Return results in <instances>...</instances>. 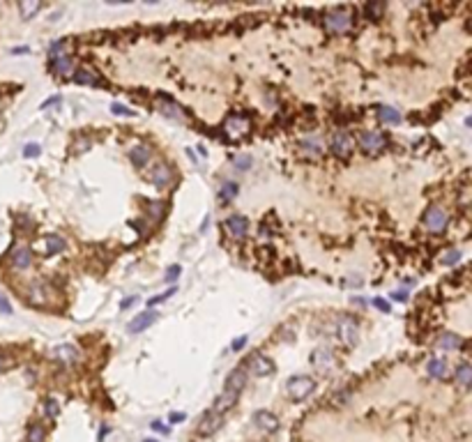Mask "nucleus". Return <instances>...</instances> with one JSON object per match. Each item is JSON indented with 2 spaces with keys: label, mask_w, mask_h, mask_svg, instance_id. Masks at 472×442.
<instances>
[{
  "label": "nucleus",
  "mask_w": 472,
  "mask_h": 442,
  "mask_svg": "<svg viewBox=\"0 0 472 442\" xmlns=\"http://www.w3.org/2000/svg\"><path fill=\"white\" fill-rule=\"evenodd\" d=\"M162 113L168 118H180L182 120V108L175 106V104H162Z\"/></svg>",
  "instance_id": "2f4dec72"
},
{
  "label": "nucleus",
  "mask_w": 472,
  "mask_h": 442,
  "mask_svg": "<svg viewBox=\"0 0 472 442\" xmlns=\"http://www.w3.org/2000/svg\"><path fill=\"white\" fill-rule=\"evenodd\" d=\"M454 380H456V383H459L463 389L470 387V383H472V369H470V364H468V362H463V364L456 369Z\"/></svg>",
  "instance_id": "5701e85b"
},
{
  "label": "nucleus",
  "mask_w": 472,
  "mask_h": 442,
  "mask_svg": "<svg viewBox=\"0 0 472 442\" xmlns=\"http://www.w3.org/2000/svg\"><path fill=\"white\" fill-rule=\"evenodd\" d=\"M251 422L256 424V429H260L263 433H276L279 431V419L276 415H272L269 410H256Z\"/></svg>",
  "instance_id": "6e6552de"
},
{
  "label": "nucleus",
  "mask_w": 472,
  "mask_h": 442,
  "mask_svg": "<svg viewBox=\"0 0 472 442\" xmlns=\"http://www.w3.org/2000/svg\"><path fill=\"white\" fill-rule=\"evenodd\" d=\"M44 436H46V431L42 424H32L28 429V442H44Z\"/></svg>",
  "instance_id": "c756f323"
},
{
  "label": "nucleus",
  "mask_w": 472,
  "mask_h": 442,
  "mask_svg": "<svg viewBox=\"0 0 472 442\" xmlns=\"http://www.w3.org/2000/svg\"><path fill=\"white\" fill-rule=\"evenodd\" d=\"M249 364H251V373L258 376V378H265L274 371V362H272L269 357H265V355H260V353L253 355V357L249 359Z\"/></svg>",
  "instance_id": "4468645a"
},
{
  "label": "nucleus",
  "mask_w": 472,
  "mask_h": 442,
  "mask_svg": "<svg viewBox=\"0 0 472 442\" xmlns=\"http://www.w3.org/2000/svg\"><path fill=\"white\" fill-rule=\"evenodd\" d=\"M226 230H228L231 237L242 239L246 235V230H249V221H246V217H242V215H231L226 219Z\"/></svg>",
  "instance_id": "f8f14e48"
},
{
  "label": "nucleus",
  "mask_w": 472,
  "mask_h": 442,
  "mask_svg": "<svg viewBox=\"0 0 472 442\" xmlns=\"http://www.w3.org/2000/svg\"><path fill=\"white\" fill-rule=\"evenodd\" d=\"M148 210H150V217H152V219H159V217H162V203H155V201H152V203L148 205Z\"/></svg>",
  "instance_id": "58836bf2"
},
{
  "label": "nucleus",
  "mask_w": 472,
  "mask_h": 442,
  "mask_svg": "<svg viewBox=\"0 0 472 442\" xmlns=\"http://www.w3.org/2000/svg\"><path fill=\"white\" fill-rule=\"evenodd\" d=\"M233 164H235V168H239V171H246V168L251 166V157L239 155V157H235V159H233Z\"/></svg>",
  "instance_id": "c9c22d12"
},
{
  "label": "nucleus",
  "mask_w": 472,
  "mask_h": 442,
  "mask_svg": "<svg viewBox=\"0 0 472 442\" xmlns=\"http://www.w3.org/2000/svg\"><path fill=\"white\" fill-rule=\"evenodd\" d=\"M299 148H302V152H304L309 159H318V157H323V152H325L323 143L316 141V138H306V141H302Z\"/></svg>",
  "instance_id": "412c9836"
},
{
  "label": "nucleus",
  "mask_w": 472,
  "mask_h": 442,
  "mask_svg": "<svg viewBox=\"0 0 472 442\" xmlns=\"http://www.w3.org/2000/svg\"><path fill=\"white\" fill-rule=\"evenodd\" d=\"M336 334H339V339H341L343 346H355V343H357L359 327H357V323H355L353 318L343 316V318L336 320Z\"/></svg>",
  "instance_id": "39448f33"
},
{
  "label": "nucleus",
  "mask_w": 472,
  "mask_h": 442,
  "mask_svg": "<svg viewBox=\"0 0 472 442\" xmlns=\"http://www.w3.org/2000/svg\"><path fill=\"white\" fill-rule=\"evenodd\" d=\"M244 343H246V336H239V339H235V341H233V350H239V348H244Z\"/></svg>",
  "instance_id": "a18cd8bd"
},
{
  "label": "nucleus",
  "mask_w": 472,
  "mask_h": 442,
  "mask_svg": "<svg viewBox=\"0 0 472 442\" xmlns=\"http://www.w3.org/2000/svg\"><path fill=\"white\" fill-rule=\"evenodd\" d=\"M157 320V311H143V313H138L136 318H134L132 323L127 325V332L129 334H138V332H145V329L150 327V325Z\"/></svg>",
  "instance_id": "ddd939ff"
},
{
  "label": "nucleus",
  "mask_w": 472,
  "mask_h": 442,
  "mask_svg": "<svg viewBox=\"0 0 472 442\" xmlns=\"http://www.w3.org/2000/svg\"><path fill=\"white\" fill-rule=\"evenodd\" d=\"M12 265L16 269H25L32 265V251L25 249V246H16L12 251Z\"/></svg>",
  "instance_id": "f3484780"
},
{
  "label": "nucleus",
  "mask_w": 472,
  "mask_h": 442,
  "mask_svg": "<svg viewBox=\"0 0 472 442\" xmlns=\"http://www.w3.org/2000/svg\"><path fill=\"white\" fill-rule=\"evenodd\" d=\"M44 413H46V417H51V419H55L58 417V413H60V408H58V403H55L53 399H48L46 403H44Z\"/></svg>",
  "instance_id": "473e14b6"
},
{
  "label": "nucleus",
  "mask_w": 472,
  "mask_h": 442,
  "mask_svg": "<svg viewBox=\"0 0 472 442\" xmlns=\"http://www.w3.org/2000/svg\"><path fill=\"white\" fill-rule=\"evenodd\" d=\"M150 157H152V150H150L148 145H134V148L129 150V159H132V164L138 168H143L145 164L150 162Z\"/></svg>",
  "instance_id": "a211bd4d"
},
{
  "label": "nucleus",
  "mask_w": 472,
  "mask_h": 442,
  "mask_svg": "<svg viewBox=\"0 0 472 442\" xmlns=\"http://www.w3.org/2000/svg\"><path fill=\"white\" fill-rule=\"evenodd\" d=\"M237 399H239V394H233V392H222V394L215 399V406H212V410H215L217 415L228 413V410H231V408L237 403Z\"/></svg>",
  "instance_id": "dca6fc26"
},
{
  "label": "nucleus",
  "mask_w": 472,
  "mask_h": 442,
  "mask_svg": "<svg viewBox=\"0 0 472 442\" xmlns=\"http://www.w3.org/2000/svg\"><path fill=\"white\" fill-rule=\"evenodd\" d=\"M2 366H5V357H0V369H2Z\"/></svg>",
  "instance_id": "3c124183"
},
{
  "label": "nucleus",
  "mask_w": 472,
  "mask_h": 442,
  "mask_svg": "<svg viewBox=\"0 0 472 442\" xmlns=\"http://www.w3.org/2000/svg\"><path fill=\"white\" fill-rule=\"evenodd\" d=\"M111 111H113L115 115H127V118H134V115H136V113H134V111H132V108L122 106V104H118V102H115V104H111Z\"/></svg>",
  "instance_id": "72a5a7b5"
},
{
  "label": "nucleus",
  "mask_w": 472,
  "mask_h": 442,
  "mask_svg": "<svg viewBox=\"0 0 472 442\" xmlns=\"http://www.w3.org/2000/svg\"><path fill=\"white\" fill-rule=\"evenodd\" d=\"M329 148H332V152H334L339 159H348V157H350V152H353V141H350V136H348V134L336 132L334 136H332Z\"/></svg>",
  "instance_id": "9d476101"
},
{
  "label": "nucleus",
  "mask_w": 472,
  "mask_h": 442,
  "mask_svg": "<svg viewBox=\"0 0 472 442\" xmlns=\"http://www.w3.org/2000/svg\"><path fill=\"white\" fill-rule=\"evenodd\" d=\"M150 426H152V431H157V433H168V429H166V426H162V422H152Z\"/></svg>",
  "instance_id": "c03bdc74"
},
{
  "label": "nucleus",
  "mask_w": 472,
  "mask_h": 442,
  "mask_svg": "<svg viewBox=\"0 0 472 442\" xmlns=\"http://www.w3.org/2000/svg\"><path fill=\"white\" fill-rule=\"evenodd\" d=\"M67 249V242L60 235H48L46 237V253L48 256H55V253H62Z\"/></svg>",
  "instance_id": "a878e982"
},
{
  "label": "nucleus",
  "mask_w": 472,
  "mask_h": 442,
  "mask_svg": "<svg viewBox=\"0 0 472 442\" xmlns=\"http://www.w3.org/2000/svg\"><path fill=\"white\" fill-rule=\"evenodd\" d=\"M426 373H429L431 378H436V380H445L447 378V362L440 357H433L426 362Z\"/></svg>",
  "instance_id": "6ab92c4d"
},
{
  "label": "nucleus",
  "mask_w": 472,
  "mask_h": 442,
  "mask_svg": "<svg viewBox=\"0 0 472 442\" xmlns=\"http://www.w3.org/2000/svg\"><path fill=\"white\" fill-rule=\"evenodd\" d=\"M132 304H134V297L125 299V302H122V309H127V306H132Z\"/></svg>",
  "instance_id": "8fccbe9b"
},
{
  "label": "nucleus",
  "mask_w": 472,
  "mask_h": 442,
  "mask_svg": "<svg viewBox=\"0 0 472 442\" xmlns=\"http://www.w3.org/2000/svg\"><path fill=\"white\" fill-rule=\"evenodd\" d=\"M143 442H157V440H152V438H148V440H143Z\"/></svg>",
  "instance_id": "603ef678"
},
{
  "label": "nucleus",
  "mask_w": 472,
  "mask_h": 442,
  "mask_svg": "<svg viewBox=\"0 0 472 442\" xmlns=\"http://www.w3.org/2000/svg\"><path fill=\"white\" fill-rule=\"evenodd\" d=\"M28 302L32 306H46L48 302V290L44 286H39V283H35V286L28 288Z\"/></svg>",
  "instance_id": "aec40b11"
},
{
  "label": "nucleus",
  "mask_w": 472,
  "mask_h": 442,
  "mask_svg": "<svg viewBox=\"0 0 472 442\" xmlns=\"http://www.w3.org/2000/svg\"><path fill=\"white\" fill-rule=\"evenodd\" d=\"M392 299H394V302H406L408 293L406 290H394V293H392Z\"/></svg>",
  "instance_id": "a19ab883"
},
{
  "label": "nucleus",
  "mask_w": 472,
  "mask_h": 442,
  "mask_svg": "<svg viewBox=\"0 0 472 442\" xmlns=\"http://www.w3.org/2000/svg\"><path fill=\"white\" fill-rule=\"evenodd\" d=\"M251 129V122L246 115H231V118L224 122V134L226 136H231L233 141H237V138H242L246 132Z\"/></svg>",
  "instance_id": "423d86ee"
},
{
  "label": "nucleus",
  "mask_w": 472,
  "mask_h": 442,
  "mask_svg": "<svg viewBox=\"0 0 472 442\" xmlns=\"http://www.w3.org/2000/svg\"><path fill=\"white\" fill-rule=\"evenodd\" d=\"M0 311H2V313H12V304H9L2 295H0Z\"/></svg>",
  "instance_id": "79ce46f5"
},
{
  "label": "nucleus",
  "mask_w": 472,
  "mask_h": 442,
  "mask_svg": "<svg viewBox=\"0 0 472 442\" xmlns=\"http://www.w3.org/2000/svg\"><path fill=\"white\" fill-rule=\"evenodd\" d=\"M383 9H385L383 2H369V5L364 7V12H366V16H369V18H380Z\"/></svg>",
  "instance_id": "7c9ffc66"
},
{
  "label": "nucleus",
  "mask_w": 472,
  "mask_h": 442,
  "mask_svg": "<svg viewBox=\"0 0 472 442\" xmlns=\"http://www.w3.org/2000/svg\"><path fill=\"white\" fill-rule=\"evenodd\" d=\"M373 304H376L380 311H385V313H389V304H387V302H385V299H380V297H378L376 302H373Z\"/></svg>",
  "instance_id": "37998d69"
},
{
  "label": "nucleus",
  "mask_w": 472,
  "mask_h": 442,
  "mask_svg": "<svg viewBox=\"0 0 472 442\" xmlns=\"http://www.w3.org/2000/svg\"><path fill=\"white\" fill-rule=\"evenodd\" d=\"M246 385V364H239L231 371V376L226 378V389L224 392H233V394H242V389Z\"/></svg>",
  "instance_id": "1a4fd4ad"
},
{
  "label": "nucleus",
  "mask_w": 472,
  "mask_h": 442,
  "mask_svg": "<svg viewBox=\"0 0 472 442\" xmlns=\"http://www.w3.org/2000/svg\"><path fill=\"white\" fill-rule=\"evenodd\" d=\"M39 7H42V5H39L37 0H32V2L23 0V2L18 5V9H21V16H23V18H30V16H35V14L39 12Z\"/></svg>",
  "instance_id": "cd10ccee"
},
{
  "label": "nucleus",
  "mask_w": 472,
  "mask_h": 442,
  "mask_svg": "<svg viewBox=\"0 0 472 442\" xmlns=\"http://www.w3.org/2000/svg\"><path fill=\"white\" fill-rule=\"evenodd\" d=\"M171 422H185V415L182 413H171Z\"/></svg>",
  "instance_id": "de8ad7c7"
},
{
  "label": "nucleus",
  "mask_w": 472,
  "mask_h": 442,
  "mask_svg": "<svg viewBox=\"0 0 472 442\" xmlns=\"http://www.w3.org/2000/svg\"><path fill=\"white\" fill-rule=\"evenodd\" d=\"M39 152H42V150H39V145H37V143H28V145H25V150H23V157L32 159V157H39Z\"/></svg>",
  "instance_id": "e433bc0d"
},
{
  "label": "nucleus",
  "mask_w": 472,
  "mask_h": 442,
  "mask_svg": "<svg viewBox=\"0 0 472 442\" xmlns=\"http://www.w3.org/2000/svg\"><path fill=\"white\" fill-rule=\"evenodd\" d=\"M171 295H175V288H168V290H166L164 295H159V297H152V299H150V304L155 306V304H159V302H166V299L171 297Z\"/></svg>",
  "instance_id": "ea45409f"
},
{
  "label": "nucleus",
  "mask_w": 472,
  "mask_h": 442,
  "mask_svg": "<svg viewBox=\"0 0 472 442\" xmlns=\"http://www.w3.org/2000/svg\"><path fill=\"white\" fill-rule=\"evenodd\" d=\"M378 120L387 122V125H396V122H401V113L394 106H380L378 108Z\"/></svg>",
  "instance_id": "393cba45"
},
{
  "label": "nucleus",
  "mask_w": 472,
  "mask_h": 442,
  "mask_svg": "<svg viewBox=\"0 0 472 442\" xmlns=\"http://www.w3.org/2000/svg\"><path fill=\"white\" fill-rule=\"evenodd\" d=\"M145 178H148L155 187H168L171 185V180H173V173H171V168H168L166 164H155V166L148 171Z\"/></svg>",
  "instance_id": "9b49d317"
},
{
  "label": "nucleus",
  "mask_w": 472,
  "mask_h": 442,
  "mask_svg": "<svg viewBox=\"0 0 472 442\" xmlns=\"http://www.w3.org/2000/svg\"><path fill=\"white\" fill-rule=\"evenodd\" d=\"M55 355H58V357L60 359H62V362H67V364H72V362H74V359H76V348H74V346H60L58 348V350H55Z\"/></svg>",
  "instance_id": "c85d7f7f"
},
{
  "label": "nucleus",
  "mask_w": 472,
  "mask_h": 442,
  "mask_svg": "<svg viewBox=\"0 0 472 442\" xmlns=\"http://www.w3.org/2000/svg\"><path fill=\"white\" fill-rule=\"evenodd\" d=\"M30 48L28 46H16V48H12V53H28Z\"/></svg>",
  "instance_id": "09e8293b"
},
{
  "label": "nucleus",
  "mask_w": 472,
  "mask_h": 442,
  "mask_svg": "<svg viewBox=\"0 0 472 442\" xmlns=\"http://www.w3.org/2000/svg\"><path fill=\"white\" fill-rule=\"evenodd\" d=\"M350 25H353V16H350L348 9H343V7H332V9H327V14H325V28H327L329 32L341 35V32H348Z\"/></svg>",
  "instance_id": "f257e3e1"
},
{
  "label": "nucleus",
  "mask_w": 472,
  "mask_h": 442,
  "mask_svg": "<svg viewBox=\"0 0 472 442\" xmlns=\"http://www.w3.org/2000/svg\"><path fill=\"white\" fill-rule=\"evenodd\" d=\"M235 196H237V185H235V182H224L222 189H219V201H222V205L233 203Z\"/></svg>",
  "instance_id": "bb28decb"
},
{
  "label": "nucleus",
  "mask_w": 472,
  "mask_h": 442,
  "mask_svg": "<svg viewBox=\"0 0 472 442\" xmlns=\"http://www.w3.org/2000/svg\"><path fill=\"white\" fill-rule=\"evenodd\" d=\"M459 258H461V251H447V253H445V256H443V265H456V263H459Z\"/></svg>",
  "instance_id": "f704fd0d"
},
{
  "label": "nucleus",
  "mask_w": 472,
  "mask_h": 442,
  "mask_svg": "<svg viewBox=\"0 0 472 442\" xmlns=\"http://www.w3.org/2000/svg\"><path fill=\"white\" fill-rule=\"evenodd\" d=\"M74 81L81 85H97L99 83V78H97V74L92 72V69H88V67H81V69H76V74H74Z\"/></svg>",
  "instance_id": "b1692460"
},
{
  "label": "nucleus",
  "mask_w": 472,
  "mask_h": 442,
  "mask_svg": "<svg viewBox=\"0 0 472 442\" xmlns=\"http://www.w3.org/2000/svg\"><path fill=\"white\" fill-rule=\"evenodd\" d=\"M438 346L443 348V350H459V348L463 346V339H461L459 334H454V332H445V334L438 339Z\"/></svg>",
  "instance_id": "4be33fe9"
},
{
  "label": "nucleus",
  "mask_w": 472,
  "mask_h": 442,
  "mask_svg": "<svg viewBox=\"0 0 472 442\" xmlns=\"http://www.w3.org/2000/svg\"><path fill=\"white\" fill-rule=\"evenodd\" d=\"M311 364L316 366L318 371H329L334 366V357H332V350L329 348H318L316 353L311 355Z\"/></svg>",
  "instance_id": "2eb2a0df"
},
{
  "label": "nucleus",
  "mask_w": 472,
  "mask_h": 442,
  "mask_svg": "<svg viewBox=\"0 0 472 442\" xmlns=\"http://www.w3.org/2000/svg\"><path fill=\"white\" fill-rule=\"evenodd\" d=\"M313 389H316V383L309 376H293L286 383V392L293 401H304L306 396L313 394Z\"/></svg>",
  "instance_id": "f03ea898"
},
{
  "label": "nucleus",
  "mask_w": 472,
  "mask_h": 442,
  "mask_svg": "<svg viewBox=\"0 0 472 442\" xmlns=\"http://www.w3.org/2000/svg\"><path fill=\"white\" fill-rule=\"evenodd\" d=\"M180 272H182V267H180V265H171V267L166 269V281H168V283H173V281L180 276Z\"/></svg>",
  "instance_id": "4c0bfd02"
},
{
  "label": "nucleus",
  "mask_w": 472,
  "mask_h": 442,
  "mask_svg": "<svg viewBox=\"0 0 472 442\" xmlns=\"http://www.w3.org/2000/svg\"><path fill=\"white\" fill-rule=\"evenodd\" d=\"M222 424H224V415H217L215 410H208V413H203L201 419H198L196 433L198 436H203V438L215 436L217 431L222 429Z\"/></svg>",
  "instance_id": "20e7f679"
},
{
  "label": "nucleus",
  "mask_w": 472,
  "mask_h": 442,
  "mask_svg": "<svg viewBox=\"0 0 472 442\" xmlns=\"http://www.w3.org/2000/svg\"><path fill=\"white\" fill-rule=\"evenodd\" d=\"M60 102V97H51V99H46V102L42 104V108H48V106H55V104Z\"/></svg>",
  "instance_id": "49530a36"
},
{
  "label": "nucleus",
  "mask_w": 472,
  "mask_h": 442,
  "mask_svg": "<svg viewBox=\"0 0 472 442\" xmlns=\"http://www.w3.org/2000/svg\"><path fill=\"white\" fill-rule=\"evenodd\" d=\"M447 215H445V210L440 208V205H431V208H426L424 217H422V223H424L426 228H429L431 233H445V228H447Z\"/></svg>",
  "instance_id": "7ed1b4c3"
},
{
  "label": "nucleus",
  "mask_w": 472,
  "mask_h": 442,
  "mask_svg": "<svg viewBox=\"0 0 472 442\" xmlns=\"http://www.w3.org/2000/svg\"><path fill=\"white\" fill-rule=\"evenodd\" d=\"M359 148L364 150L366 155H378L380 150L387 148V136L380 132H366L359 136Z\"/></svg>",
  "instance_id": "0eeeda50"
}]
</instances>
